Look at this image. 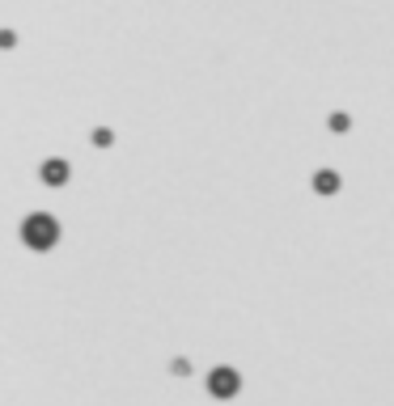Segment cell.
Masks as SVG:
<instances>
[{
	"label": "cell",
	"instance_id": "6da1fadb",
	"mask_svg": "<svg viewBox=\"0 0 394 406\" xmlns=\"http://www.w3.org/2000/svg\"><path fill=\"white\" fill-rule=\"evenodd\" d=\"M212 394H221V398L238 394V373H229V369H216V373H212Z\"/></svg>",
	"mask_w": 394,
	"mask_h": 406
},
{
	"label": "cell",
	"instance_id": "7a4b0ae2",
	"mask_svg": "<svg viewBox=\"0 0 394 406\" xmlns=\"http://www.w3.org/2000/svg\"><path fill=\"white\" fill-rule=\"evenodd\" d=\"M25 233H30V241H38V246H51V233H55V229H51L47 220H30V229H25Z\"/></svg>",
	"mask_w": 394,
	"mask_h": 406
}]
</instances>
